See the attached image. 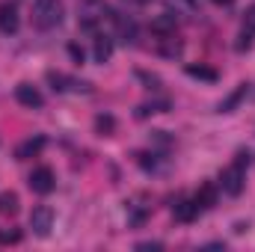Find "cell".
<instances>
[{
	"label": "cell",
	"mask_w": 255,
	"mask_h": 252,
	"mask_svg": "<svg viewBox=\"0 0 255 252\" xmlns=\"http://www.w3.org/2000/svg\"><path fill=\"white\" fill-rule=\"evenodd\" d=\"M136 77L148 86V89H160V77L157 74H148V71H136Z\"/></svg>",
	"instance_id": "obj_19"
},
{
	"label": "cell",
	"mask_w": 255,
	"mask_h": 252,
	"mask_svg": "<svg viewBox=\"0 0 255 252\" xmlns=\"http://www.w3.org/2000/svg\"><path fill=\"white\" fill-rule=\"evenodd\" d=\"M15 101H18L21 107H30V110L45 104L42 92H39L36 86H30V83H18V86H15Z\"/></svg>",
	"instance_id": "obj_5"
},
{
	"label": "cell",
	"mask_w": 255,
	"mask_h": 252,
	"mask_svg": "<svg viewBox=\"0 0 255 252\" xmlns=\"http://www.w3.org/2000/svg\"><path fill=\"white\" fill-rule=\"evenodd\" d=\"M136 250L139 252H157V250H163V244L160 241H142V244H136Z\"/></svg>",
	"instance_id": "obj_23"
},
{
	"label": "cell",
	"mask_w": 255,
	"mask_h": 252,
	"mask_svg": "<svg viewBox=\"0 0 255 252\" xmlns=\"http://www.w3.org/2000/svg\"><path fill=\"white\" fill-rule=\"evenodd\" d=\"M214 3H220V6H229V3H232V0H214Z\"/></svg>",
	"instance_id": "obj_28"
},
{
	"label": "cell",
	"mask_w": 255,
	"mask_h": 252,
	"mask_svg": "<svg viewBox=\"0 0 255 252\" xmlns=\"http://www.w3.org/2000/svg\"><path fill=\"white\" fill-rule=\"evenodd\" d=\"M122 3H128V6H148L151 0H122Z\"/></svg>",
	"instance_id": "obj_26"
},
{
	"label": "cell",
	"mask_w": 255,
	"mask_h": 252,
	"mask_svg": "<svg viewBox=\"0 0 255 252\" xmlns=\"http://www.w3.org/2000/svg\"><path fill=\"white\" fill-rule=\"evenodd\" d=\"M181 51H184L181 42H175V45H166V48H163V57H181Z\"/></svg>",
	"instance_id": "obj_24"
},
{
	"label": "cell",
	"mask_w": 255,
	"mask_h": 252,
	"mask_svg": "<svg viewBox=\"0 0 255 252\" xmlns=\"http://www.w3.org/2000/svg\"><path fill=\"white\" fill-rule=\"evenodd\" d=\"M42 148H45V136H33V139H24V142L15 148V157H18V160H30V157H36Z\"/></svg>",
	"instance_id": "obj_9"
},
{
	"label": "cell",
	"mask_w": 255,
	"mask_h": 252,
	"mask_svg": "<svg viewBox=\"0 0 255 252\" xmlns=\"http://www.w3.org/2000/svg\"><path fill=\"white\" fill-rule=\"evenodd\" d=\"M196 214H199L196 202H178V205H172V217H175L178 223H193Z\"/></svg>",
	"instance_id": "obj_12"
},
{
	"label": "cell",
	"mask_w": 255,
	"mask_h": 252,
	"mask_svg": "<svg viewBox=\"0 0 255 252\" xmlns=\"http://www.w3.org/2000/svg\"><path fill=\"white\" fill-rule=\"evenodd\" d=\"M95 127H98L101 136H113L116 133V119L110 113H101V116H95Z\"/></svg>",
	"instance_id": "obj_15"
},
{
	"label": "cell",
	"mask_w": 255,
	"mask_h": 252,
	"mask_svg": "<svg viewBox=\"0 0 255 252\" xmlns=\"http://www.w3.org/2000/svg\"><path fill=\"white\" fill-rule=\"evenodd\" d=\"M247 92H250V83H241V86H238V89H235V92H232L223 104H220V113H232V110L244 101V95H247Z\"/></svg>",
	"instance_id": "obj_13"
},
{
	"label": "cell",
	"mask_w": 255,
	"mask_h": 252,
	"mask_svg": "<svg viewBox=\"0 0 255 252\" xmlns=\"http://www.w3.org/2000/svg\"><path fill=\"white\" fill-rule=\"evenodd\" d=\"M113 57V42L107 36H95V63H107Z\"/></svg>",
	"instance_id": "obj_14"
},
{
	"label": "cell",
	"mask_w": 255,
	"mask_h": 252,
	"mask_svg": "<svg viewBox=\"0 0 255 252\" xmlns=\"http://www.w3.org/2000/svg\"><path fill=\"white\" fill-rule=\"evenodd\" d=\"M18 208H21L18 193H15V190H3V193H0V214H3V217H15Z\"/></svg>",
	"instance_id": "obj_11"
},
{
	"label": "cell",
	"mask_w": 255,
	"mask_h": 252,
	"mask_svg": "<svg viewBox=\"0 0 255 252\" xmlns=\"http://www.w3.org/2000/svg\"><path fill=\"white\" fill-rule=\"evenodd\" d=\"M247 163H250V154H238V160L232 163V166H226L223 169V175H220V187L226 196H232V199H238L244 187H247Z\"/></svg>",
	"instance_id": "obj_2"
},
{
	"label": "cell",
	"mask_w": 255,
	"mask_h": 252,
	"mask_svg": "<svg viewBox=\"0 0 255 252\" xmlns=\"http://www.w3.org/2000/svg\"><path fill=\"white\" fill-rule=\"evenodd\" d=\"M244 30L247 33H255V3L247 6V12H244Z\"/></svg>",
	"instance_id": "obj_20"
},
{
	"label": "cell",
	"mask_w": 255,
	"mask_h": 252,
	"mask_svg": "<svg viewBox=\"0 0 255 252\" xmlns=\"http://www.w3.org/2000/svg\"><path fill=\"white\" fill-rule=\"evenodd\" d=\"M235 48H238V51H250V48H253V33L244 30V33L238 36V45H235Z\"/></svg>",
	"instance_id": "obj_21"
},
{
	"label": "cell",
	"mask_w": 255,
	"mask_h": 252,
	"mask_svg": "<svg viewBox=\"0 0 255 252\" xmlns=\"http://www.w3.org/2000/svg\"><path fill=\"white\" fill-rule=\"evenodd\" d=\"M30 229H33L36 238H48L51 229H54V211H51L48 205L33 208V214H30Z\"/></svg>",
	"instance_id": "obj_3"
},
{
	"label": "cell",
	"mask_w": 255,
	"mask_h": 252,
	"mask_svg": "<svg viewBox=\"0 0 255 252\" xmlns=\"http://www.w3.org/2000/svg\"><path fill=\"white\" fill-rule=\"evenodd\" d=\"M151 139H154L157 145H169V142H172V139L166 136V130H151Z\"/></svg>",
	"instance_id": "obj_25"
},
{
	"label": "cell",
	"mask_w": 255,
	"mask_h": 252,
	"mask_svg": "<svg viewBox=\"0 0 255 252\" xmlns=\"http://www.w3.org/2000/svg\"><path fill=\"white\" fill-rule=\"evenodd\" d=\"M166 101H160V104H139L136 107V119H145V116H151V113H166Z\"/></svg>",
	"instance_id": "obj_17"
},
{
	"label": "cell",
	"mask_w": 255,
	"mask_h": 252,
	"mask_svg": "<svg viewBox=\"0 0 255 252\" xmlns=\"http://www.w3.org/2000/svg\"><path fill=\"white\" fill-rule=\"evenodd\" d=\"M30 18H33V27L36 30H57L65 18L63 0H36Z\"/></svg>",
	"instance_id": "obj_1"
},
{
	"label": "cell",
	"mask_w": 255,
	"mask_h": 252,
	"mask_svg": "<svg viewBox=\"0 0 255 252\" xmlns=\"http://www.w3.org/2000/svg\"><path fill=\"white\" fill-rule=\"evenodd\" d=\"M18 241H21V232H18V229H0V247L18 244Z\"/></svg>",
	"instance_id": "obj_18"
},
{
	"label": "cell",
	"mask_w": 255,
	"mask_h": 252,
	"mask_svg": "<svg viewBox=\"0 0 255 252\" xmlns=\"http://www.w3.org/2000/svg\"><path fill=\"white\" fill-rule=\"evenodd\" d=\"M193 202H196L199 211H211V208L217 205V184H202L199 193L193 196Z\"/></svg>",
	"instance_id": "obj_10"
},
{
	"label": "cell",
	"mask_w": 255,
	"mask_h": 252,
	"mask_svg": "<svg viewBox=\"0 0 255 252\" xmlns=\"http://www.w3.org/2000/svg\"><path fill=\"white\" fill-rule=\"evenodd\" d=\"M247 229H250V223H238V226H235V232H238V235H244Z\"/></svg>",
	"instance_id": "obj_27"
},
{
	"label": "cell",
	"mask_w": 255,
	"mask_h": 252,
	"mask_svg": "<svg viewBox=\"0 0 255 252\" xmlns=\"http://www.w3.org/2000/svg\"><path fill=\"white\" fill-rule=\"evenodd\" d=\"M184 71H187V77H193V80H205V83H217L220 80V71L214 65H205V63H199V65L190 63Z\"/></svg>",
	"instance_id": "obj_8"
},
{
	"label": "cell",
	"mask_w": 255,
	"mask_h": 252,
	"mask_svg": "<svg viewBox=\"0 0 255 252\" xmlns=\"http://www.w3.org/2000/svg\"><path fill=\"white\" fill-rule=\"evenodd\" d=\"M27 184H30V190H33V193H39V196H48L51 190L57 187V178H54V172H51L48 166H39V169H33V172H30Z\"/></svg>",
	"instance_id": "obj_4"
},
{
	"label": "cell",
	"mask_w": 255,
	"mask_h": 252,
	"mask_svg": "<svg viewBox=\"0 0 255 252\" xmlns=\"http://www.w3.org/2000/svg\"><path fill=\"white\" fill-rule=\"evenodd\" d=\"M116 27H119V39H122L125 45H133V42H136V24H133V21H125V18H122V21H116Z\"/></svg>",
	"instance_id": "obj_16"
},
{
	"label": "cell",
	"mask_w": 255,
	"mask_h": 252,
	"mask_svg": "<svg viewBox=\"0 0 255 252\" xmlns=\"http://www.w3.org/2000/svg\"><path fill=\"white\" fill-rule=\"evenodd\" d=\"M175 27H178V15L169 9L151 18V33H157V36H175Z\"/></svg>",
	"instance_id": "obj_6"
},
{
	"label": "cell",
	"mask_w": 255,
	"mask_h": 252,
	"mask_svg": "<svg viewBox=\"0 0 255 252\" xmlns=\"http://www.w3.org/2000/svg\"><path fill=\"white\" fill-rule=\"evenodd\" d=\"M68 54H71V60H74V63H83V60H86V54H83V48H80L77 42H71V45H68Z\"/></svg>",
	"instance_id": "obj_22"
},
{
	"label": "cell",
	"mask_w": 255,
	"mask_h": 252,
	"mask_svg": "<svg viewBox=\"0 0 255 252\" xmlns=\"http://www.w3.org/2000/svg\"><path fill=\"white\" fill-rule=\"evenodd\" d=\"M18 30V9L12 3H0V33H15Z\"/></svg>",
	"instance_id": "obj_7"
}]
</instances>
